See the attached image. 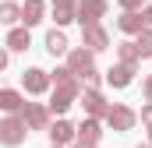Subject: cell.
I'll list each match as a JSON object with an SVG mask.
<instances>
[{"mask_svg": "<svg viewBox=\"0 0 152 148\" xmlns=\"http://www.w3.org/2000/svg\"><path fill=\"white\" fill-rule=\"evenodd\" d=\"M75 14H78V21H81V28H85V25H96V21L106 14V0H78Z\"/></svg>", "mask_w": 152, "mask_h": 148, "instance_id": "1", "label": "cell"}, {"mask_svg": "<svg viewBox=\"0 0 152 148\" xmlns=\"http://www.w3.org/2000/svg\"><path fill=\"white\" fill-rule=\"evenodd\" d=\"M67 64H71V67H67L71 74L85 78V81H96V64H92V53H85V49H75Z\"/></svg>", "mask_w": 152, "mask_h": 148, "instance_id": "2", "label": "cell"}, {"mask_svg": "<svg viewBox=\"0 0 152 148\" xmlns=\"http://www.w3.org/2000/svg\"><path fill=\"white\" fill-rule=\"evenodd\" d=\"M0 141L4 145H21L25 141V120H14V116L4 120L0 123Z\"/></svg>", "mask_w": 152, "mask_h": 148, "instance_id": "3", "label": "cell"}, {"mask_svg": "<svg viewBox=\"0 0 152 148\" xmlns=\"http://www.w3.org/2000/svg\"><path fill=\"white\" fill-rule=\"evenodd\" d=\"M106 123H110L113 131H131V127H134V113L127 110V106H110V110H106Z\"/></svg>", "mask_w": 152, "mask_h": 148, "instance_id": "4", "label": "cell"}, {"mask_svg": "<svg viewBox=\"0 0 152 148\" xmlns=\"http://www.w3.org/2000/svg\"><path fill=\"white\" fill-rule=\"evenodd\" d=\"M131 78H134V67H131V64H117V67H110V74H106V81H110L113 88L131 85Z\"/></svg>", "mask_w": 152, "mask_h": 148, "instance_id": "5", "label": "cell"}, {"mask_svg": "<svg viewBox=\"0 0 152 148\" xmlns=\"http://www.w3.org/2000/svg\"><path fill=\"white\" fill-rule=\"evenodd\" d=\"M81 102H85V110L92 113V116H106V110H110V106H106V99H103L96 88H88V92L81 95Z\"/></svg>", "mask_w": 152, "mask_h": 148, "instance_id": "6", "label": "cell"}, {"mask_svg": "<svg viewBox=\"0 0 152 148\" xmlns=\"http://www.w3.org/2000/svg\"><path fill=\"white\" fill-rule=\"evenodd\" d=\"M21 81H25V88H28V92H46V85H50V78H46V71H39V67H32V71H25V78H21Z\"/></svg>", "mask_w": 152, "mask_h": 148, "instance_id": "7", "label": "cell"}, {"mask_svg": "<svg viewBox=\"0 0 152 148\" xmlns=\"http://www.w3.org/2000/svg\"><path fill=\"white\" fill-rule=\"evenodd\" d=\"M21 116H25V127H46V110L36 106V102L21 106Z\"/></svg>", "mask_w": 152, "mask_h": 148, "instance_id": "8", "label": "cell"}, {"mask_svg": "<svg viewBox=\"0 0 152 148\" xmlns=\"http://www.w3.org/2000/svg\"><path fill=\"white\" fill-rule=\"evenodd\" d=\"M99 120H81V127H78V138H81V145H92L96 148V141H99Z\"/></svg>", "mask_w": 152, "mask_h": 148, "instance_id": "9", "label": "cell"}, {"mask_svg": "<svg viewBox=\"0 0 152 148\" xmlns=\"http://www.w3.org/2000/svg\"><path fill=\"white\" fill-rule=\"evenodd\" d=\"M50 138H53V145H67V141L75 138V127H71L67 120H57V123L50 127Z\"/></svg>", "mask_w": 152, "mask_h": 148, "instance_id": "10", "label": "cell"}, {"mask_svg": "<svg viewBox=\"0 0 152 148\" xmlns=\"http://www.w3.org/2000/svg\"><path fill=\"white\" fill-rule=\"evenodd\" d=\"M53 18H57V25L75 21V0H53Z\"/></svg>", "mask_w": 152, "mask_h": 148, "instance_id": "11", "label": "cell"}, {"mask_svg": "<svg viewBox=\"0 0 152 148\" xmlns=\"http://www.w3.org/2000/svg\"><path fill=\"white\" fill-rule=\"evenodd\" d=\"M117 25H120V32L134 36V32H142V28H145V18H142V14H134V11H127V14H124Z\"/></svg>", "mask_w": 152, "mask_h": 148, "instance_id": "12", "label": "cell"}, {"mask_svg": "<svg viewBox=\"0 0 152 148\" xmlns=\"http://www.w3.org/2000/svg\"><path fill=\"white\" fill-rule=\"evenodd\" d=\"M21 106H25V102H21V95H18L14 88H4V92H0V110L4 113H18Z\"/></svg>", "mask_w": 152, "mask_h": 148, "instance_id": "13", "label": "cell"}, {"mask_svg": "<svg viewBox=\"0 0 152 148\" xmlns=\"http://www.w3.org/2000/svg\"><path fill=\"white\" fill-rule=\"evenodd\" d=\"M85 46L88 49H103L106 46V32L99 25H85Z\"/></svg>", "mask_w": 152, "mask_h": 148, "instance_id": "14", "label": "cell"}, {"mask_svg": "<svg viewBox=\"0 0 152 148\" xmlns=\"http://www.w3.org/2000/svg\"><path fill=\"white\" fill-rule=\"evenodd\" d=\"M21 21H25V25L42 21V0H28V4L21 7Z\"/></svg>", "mask_w": 152, "mask_h": 148, "instance_id": "15", "label": "cell"}, {"mask_svg": "<svg viewBox=\"0 0 152 148\" xmlns=\"http://www.w3.org/2000/svg\"><path fill=\"white\" fill-rule=\"evenodd\" d=\"M46 49H50L53 57L67 53V36H64V32H50V36H46Z\"/></svg>", "mask_w": 152, "mask_h": 148, "instance_id": "16", "label": "cell"}, {"mask_svg": "<svg viewBox=\"0 0 152 148\" xmlns=\"http://www.w3.org/2000/svg\"><path fill=\"white\" fill-rule=\"evenodd\" d=\"M7 46L11 49H28V28H14L7 36Z\"/></svg>", "mask_w": 152, "mask_h": 148, "instance_id": "17", "label": "cell"}, {"mask_svg": "<svg viewBox=\"0 0 152 148\" xmlns=\"http://www.w3.org/2000/svg\"><path fill=\"white\" fill-rule=\"evenodd\" d=\"M134 46H138V57H152V28H142Z\"/></svg>", "mask_w": 152, "mask_h": 148, "instance_id": "18", "label": "cell"}, {"mask_svg": "<svg viewBox=\"0 0 152 148\" xmlns=\"http://www.w3.org/2000/svg\"><path fill=\"white\" fill-rule=\"evenodd\" d=\"M134 60H138V46L134 42H120V64H131L134 67Z\"/></svg>", "mask_w": 152, "mask_h": 148, "instance_id": "19", "label": "cell"}, {"mask_svg": "<svg viewBox=\"0 0 152 148\" xmlns=\"http://www.w3.org/2000/svg\"><path fill=\"white\" fill-rule=\"evenodd\" d=\"M18 18H21V11H18L14 4H4V7H0V21H4V25H11V21H18Z\"/></svg>", "mask_w": 152, "mask_h": 148, "instance_id": "20", "label": "cell"}, {"mask_svg": "<svg viewBox=\"0 0 152 148\" xmlns=\"http://www.w3.org/2000/svg\"><path fill=\"white\" fill-rule=\"evenodd\" d=\"M142 120H145V123H149V127H152V102H149V106H145V110H142Z\"/></svg>", "mask_w": 152, "mask_h": 148, "instance_id": "21", "label": "cell"}, {"mask_svg": "<svg viewBox=\"0 0 152 148\" xmlns=\"http://www.w3.org/2000/svg\"><path fill=\"white\" fill-rule=\"evenodd\" d=\"M120 4H124V7H127V11H134V7H138V4H142V0H120Z\"/></svg>", "mask_w": 152, "mask_h": 148, "instance_id": "22", "label": "cell"}, {"mask_svg": "<svg viewBox=\"0 0 152 148\" xmlns=\"http://www.w3.org/2000/svg\"><path fill=\"white\" fill-rule=\"evenodd\" d=\"M145 95H149V102H152V78L145 81Z\"/></svg>", "mask_w": 152, "mask_h": 148, "instance_id": "23", "label": "cell"}, {"mask_svg": "<svg viewBox=\"0 0 152 148\" xmlns=\"http://www.w3.org/2000/svg\"><path fill=\"white\" fill-rule=\"evenodd\" d=\"M4 67H7V53H0V71H4Z\"/></svg>", "mask_w": 152, "mask_h": 148, "instance_id": "24", "label": "cell"}, {"mask_svg": "<svg viewBox=\"0 0 152 148\" xmlns=\"http://www.w3.org/2000/svg\"><path fill=\"white\" fill-rule=\"evenodd\" d=\"M142 18H145V21H149V25H152V7H149V11H145V14H142Z\"/></svg>", "mask_w": 152, "mask_h": 148, "instance_id": "25", "label": "cell"}, {"mask_svg": "<svg viewBox=\"0 0 152 148\" xmlns=\"http://www.w3.org/2000/svg\"><path fill=\"white\" fill-rule=\"evenodd\" d=\"M75 148H92V145H75Z\"/></svg>", "mask_w": 152, "mask_h": 148, "instance_id": "26", "label": "cell"}, {"mask_svg": "<svg viewBox=\"0 0 152 148\" xmlns=\"http://www.w3.org/2000/svg\"><path fill=\"white\" fill-rule=\"evenodd\" d=\"M53 148H60V145H53Z\"/></svg>", "mask_w": 152, "mask_h": 148, "instance_id": "27", "label": "cell"}]
</instances>
